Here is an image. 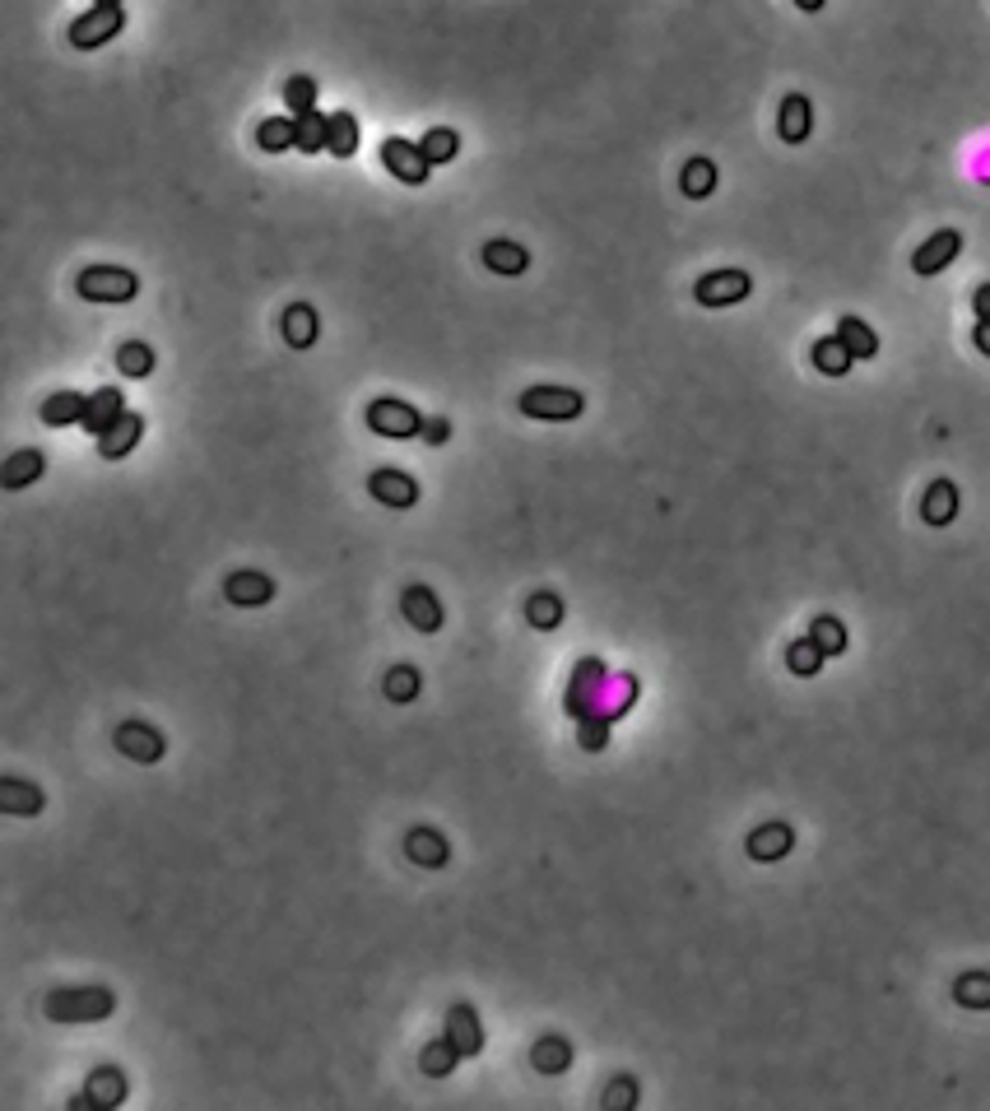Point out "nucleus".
Segmentation results:
<instances>
[{
  "label": "nucleus",
  "mask_w": 990,
  "mask_h": 1111,
  "mask_svg": "<svg viewBox=\"0 0 990 1111\" xmlns=\"http://www.w3.org/2000/svg\"><path fill=\"white\" fill-rule=\"evenodd\" d=\"M42 1014L52 1023H103L117 1014V995L107 986H71V991H52L42 1000Z\"/></svg>",
  "instance_id": "f257e3e1"
},
{
  "label": "nucleus",
  "mask_w": 990,
  "mask_h": 1111,
  "mask_svg": "<svg viewBox=\"0 0 990 1111\" xmlns=\"http://www.w3.org/2000/svg\"><path fill=\"white\" fill-rule=\"evenodd\" d=\"M517 410L540 423H572V419H582L586 396L572 386H531V391H521Z\"/></svg>",
  "instance_id": "f03ea898"
},
{
  "label": "nucleus",
  "mask_w": 990,
  "mask_h": 1111,
  "mask_svg": "<svg viewBox=\"0 0 990 1111\" xmlns=\"http://www.w3.org/2000/svg\"><path fill=\"white\" fill-rule=\"evenodd\" d=\"M75 289L85 303H130L140 293V280H136V270H126V266H89V270H79Z\"/></svg>",
  "instance_id": "7ed1b4c3"
},
{
  "label": "nucleus",
  "mask_w": 990,
  "mask_h": 1111,
  "mask_svg": "<svg viewBox=\"0 0 990 1111\" xmlns=\"http://www.w3.org/2000/svg\"><path fill=\"white\" fill-rule=\"evenodd\" d=\"M423 419L409 400H395V396H377L368 405V429L382 433V437H395V443H405V437H419L423 433Z\"/></svg>",
  "instance_id": "20e7f679"
},
{
  "label": "nucleus",
  "mask_w": 990,
  "mask_h": 1111,
  "mask_svg": "<svg viewBox=\"0 0 990 1111\" xmlns=\"http://www.w3.org/2000/svg\"><path fill=\"white\" fill-rule=\"evenodd\" d=\"M126 28V14H122V5H93V10H85L79 20L71 24V47H79V52H98V47H107L117 33Z\"/></svg>",
  "instance_id": "39448f33"
},
{
  "label": "nucleus",
  "mask_w": 990,
  "mask_h": 1111,
  "mask_svg": "<svg viewBox=\"0 0 990 1111\" xmlns=\"http://www.w3.org/2000/svg\"><path fill=\"white\" fill-rule=\"evenodd\" d=\"M749 293H753V280L745 270H712L693 284V298L702 307H735V303H745Z\"/></svg>",
  "instance_id": "423d86ee"
},
{
  "label": "nucleus",
  "mask_w": 990,
  "mask_h": 1111,
  "mask_svg": "<svg viewBox=\"0 0 990 1111\" xmlns=\"http://www.w3.org/2000/svg\"><path fill=\"white\" fill-rule=\"evenodd\" d=\"M382 163H386V173L395 177V182H405V187H423L428 182V154H423V144H409V140H401V136H391V140H382Z\"/></svg>",
  "instance_id": "0eeeda50"
},
{
  "label": "nucleus",
  "mask_w": 990,
  "mask_h": 1111,
  "mask_svg": "<svg viewBox=\"0 0 990 1111\" xmlns=\"http://www.w3.org/2000/svg\"><path fill=\"white\" fill-rule=\"evenodd\" d=\"M126 1102V1074L117 1065H98L85 1080V1098H75L71 1111H112Z\"/></svg>",
  "instance_id": "6e6552de"
},
{
  "label": "nucleus",
  "mask_w": 990,
  "mask_h": 1111,
  "mask_svg": "<svg viewBox=\"0 0 990 1111\" xmlns=\"http://www.w3.org/2000/svg\"><path fill=\"white\" fill-rule=\"evenodd\" d=\"M368 494L382 502V508L405 512V508H415V502H419V480L405 475V470H395V465H382V470H372V475H368Z\"/></svg>",
  "instance_id": "1a4fd4ad"
},
{
  "label": "nucleus",
  "mask_w": 990,
  "mask_h": 1111,
  "mask_svg": "<svg viewBox=\"0 0 990 1111\" xmlns=\"http://www.w3.org/2000/svg\"><path fill=\"white\" fill-rule=\"evenodd\" d=\"M959 252H963V233H959V228H939V233H930L916 247L912 270L916 274H939V270H949L953 260H959Z\"/></svg>",
  "instance_id": "9d476101"
},
{
  "label": "nucleus",
  "mask_w": 990,
  "mask_h": 1111,
  "mask_svg": "<svg viewBox=\"0 0 990 1111\" xmlns=\"http://www.w3.org/2000/svg\"><path fill=\"white\" fill-rule=\"evenodd\" d=\"M401 614L409 618V628H415V633H437L442 618H447V610H442V600H437L433 586H405Z\"/></svg>",
  "instance_id": "9b49d317"
},
{
  "label": "nucleus",
  "mask_w": 990,
  "mask_h": 1111,
  "mask_svg": "<svg viewBox=\"0 0 990 1111\" xmlns=\"http://www.w3.org/2000/svg\"><path fill=\"white\" fill-rule=\"evenodd\" d=\"M117 749L130 758V763H158L163 754H168V744H163V735L154 730V726H144V721H126V726H117Z\"/></svg>",
  "instance_id": "f8f14e48"
},
{
  "label": "nucleus",
  "mask_w": 990,
  "mask_h": 1111,
  "mask_svg": "<svg viewBox=\"0 0 990 1111\" xmlns=\"http://www.w3.org/2000/svg\"><path fill=\"white\" fill-rule=\"evenodd\" d=\"M224 596L233 600L238 610H261V604H270V600H275V582L266 577V572L242 567V572H233V577L224 582Z\"/></svg>",
  "instance_id": "ddd939ff"
},
{
  "label": "nucleus",
  "mask_w": 990,
  "mask_h": 1111,
  "mask_svg": "<svg viewBox=\"0 0 990 1111\" xmlns=\"http://www.w3.org/2000/svg\"><path fill=\"white\" fill-rule=\"evenodd\" d=\"M140 433H144V419L136 410H126L107 433H98V456H103V461H122V456L140 447Z\"/></svg>",
  "instance_id": "4468645a"
},
{
  "label": "nucleus",
  "mask_w": 990,
  "mask_h": 1111,
  "mask_svg": "<svg viewBox=\"0 0 990 1111\" xmlns=\"http://www.w3.org/2000/svg\"><path fill=\"white\" fill-rule=\"evenodd\" d=\"M777 130H782L786 144H804V140H810V130H814V107H810V98H804V93H786V98H782V112H777Z\"/></svg>",
  "instance_id": "2eb2a0df"
},
{
  "label": "nucleus",
  "mask_w": 990,
  "mask_h": 1111,
  "mask_svg": "<svg viewBox=\"0 0 990 1111\" xmlns=\"http://www.w3.org/2000/svg\"><path fill=\"white\" fill-rule=\"evenodd\" d=\"M447 1037L456 1042L460 1056H480L484 1051V1023L470 1005H452L447 1009Z\"/></svg>",
  "instance_id": "dca6fc26"
},
{
  "label": "nucleus",
  "mask_w": 990,
  "mask_h": 1111,
  "mask_svg": "<svg viewBox=\"0 0 990 1111\" xmlns=\"http://www.w3.org/2000/svg\"><path fill=\"white\" fill-rule=\"evenodd\" d=\"M122 414H126V396L117 386H103V391H93V396H89V410H85V423H79V429L98 437V433H107Z\"/></svg>",
  "instance_id": "f3484780"
},
{
  "label": "nucleus",
  "mask_w": 990,
  "mask_h": 1111,
  "mask_svg": "<svg viewBox=\"0 0 990 1111\" xmlns=\"http://www.w3.org/2000/svg\"><path fill=\"white\" fill-rule=\"evenodd\" d=\"M42 470H47V456H42V447H24V451H14V456H5V465H0V484L10 488H28V484H38L42 480Z\"/></svg>",
  "instance_id": "a211bd4d"
},
{
  "label": "nucleus",
  "mask_w": 990,
  "mask_h": 1111,
  "mask_svg": "<svg viewBox=\"0 0 990 1111\" xmlns=\"http://www.w3.org/2000/svg\"><path fill=\"white\" fill-rule=\"evenodd\" d=\"M405 852H409V860H415V865H423V870H442V865L452 860V846H447V838H442L437 828H415L405 838Z\"/></svg>",
  "instance_id": "6ab92c4d"
},
{
  "label": "nucleus",
  "mask_w": 990,
  "mask_h": 1111,
  "mask_svg": "<svg viewBox=\"0 0 990 1111\" xmlns=\"http://www.w3.org/2000/svg\"><path fill=\"white\" fill-rule=\"evenodd\" d=\"M484 266L493 270V274H525L531 270V252L521 247V242H511V238H493V242H484Z\"/></svg>",
  "instance_id": "aec40b11"
},
{
  "label": "nucleus",
  "mask_w": 990,
  "mask_h": 1111,
  "mask_svg": "<svg viewBox=\"0 0 990 1111\" xmlns=\"http://www.w3.org/2000/svg\"><path fill=\"white\" fill-rule=\"evenodd\" d=\"M790 846H796V832H790V823H763V828L749 832V856L763 860V865L790 856Z\"/></svg>",
  "instance_id": "412c9836"
},
{
  "label": "nucleus",
  "mask_w": 990,
  "mask_h": 1111,
  "mask_svg": "<svg viewBox=\"0 0 990 1111\" xmlns=\"http://www.w3.org/2000/svg\"><path fill=\"white\" fill-rule=\"evenodd\" d=\"M85 410H89V396H79V391H56V396L42 400V423L47 429H71V423H85Z\"/></svg>",
  "instance_id": "4be33fe9"
},
{
  "label": "nucleus",
  "mask_w": 990,
  "mask_h": 1111,
  "mask_svg": "<svg viewBox=\"0 0 990 1111\" xmlns=\"http://www.w3.org/2000/svg\"><path fill=\"white\" fill-rule=\"evenodd\" d=\"M921 516H926L930 526H949V521L959 516V488L949 480H935L926 488V498H921Z\"/></svg>",
  "instance_id": "5701e85b"
},
{
  "label": "nucleus",
  "mask_w": 990,
  "mask_h": 1111,
  "mask_svg": "<svg viewBox=\"0 0 990 1111\" xmlns=\"http://www.w3.org/2000/svg\"><path fill=\"white\" fill-rule=\"evenodd\" d=\"M0 809L14 814V819L42 814V791L28 787V781H20V777H5V781H0Z\"/></svg>",
  "instance_id": "b1692460"
},
{
  "label": "nucleus",
  "mask_w": 990,
  "mask_h": 1111,
  "mask_svg": "<svg viewBox=\"0 0 990 1111\" xmlns=\"http://www.w3.org/2000/svg\"><path fill=\"white\" fill-rule=\"evenodd\" d=\"M531 1065H535L540 1074H563V1070L572 1065V1042L558 1037V1033H544L535 1047H531Z\"/></svg>",
  "instance_id": "393cba45"
},
{
  "label": "nucleus",
  "mask_w": 990,
  "mask_h": 1111,
  "mask_svg": "<svg viewBox=\"0 0 990 1111\" xmlns=\"http://www.w3.org/2000/svg\"><path fill=\"white\" fill-rule=\"evenodd\" d=\"M256 144L266 154L299 150V122H293V117H266V122H261V130H256Z\"/></svg>",
  "instance_id": "a878e982"
},
{
  "label": "nucleus",
  "mask_w": 990,
  "mask_h": 1111,
  "mask_svg": "<svg viewBox=\"0 0 990 1111\" xmlns=\"http://www.w3.org/2000/svg\"><path fill=\"white\" fill-rule=\"evenodd\" d=\"M284 340L293 349H312V345H317V307H312V303H293L284 312Z\"/></svg>",
  "instance_id": "bb28decb"
},
{
  "label": "nucleus",
  "mask_w": 990,
  "mask_h": 1111,
  "mask_svg": "<svg viewBox=\"0 0 990 1111\" xmlns=\"http://www.w3.org/2000/svg\"><path fill=\"white\" fill-rule=\"evenodd\" d=\"M837 335H841V345L851 349L855 363H865V358L879 354V335H874L870 321H861V317H841V321H837Z\"/></svg>",
  "instance_id": "cd10ccee"
},
{
  "label": "nucleus",
  "mask_w": 990,
  "mask_h": 1111,
  "mask_svg": "<svg viewBox=\"0 0 990 1111\" xmlns=\"http://www.w3.org/2000/svg\"><path fill=\"white\" fill-rule=\"evenodd\" d=\"M851 363H855V358H851L847 345H841V335H823L814 345V368L823 372V378H847Z\"/></svg>",
  "instance_id": "c85d7f7f"
},
{
  "label": "nucleus",
  "mask_w": 990,
  "mask_h": 1111,
  "mask_svg": "<svg viewBox=\"0 0 990 1111\" xmlns=\"http://www.w3.org/2000/svg\"><path fill=\"white\" fill-rule=\"evenodd\" d=\"M680 187L688 201H707V195L716 191V163L712 158H688L684 173H680Z\"/></svg>",
  "instance_id": "c756f323"
},
{
  "label": "nucleus",
  "mask_w": 990,
  "mask_h": 1111,
  "mask_svg": "<svg viewBox=\"0 0 990 1111\" xmlns=\"http://www.w3.org/2000/svg\"><path fill=\"white\" fill-rule=\"evenodd\" d=\"M326 150L335 154V158H354V154H358V122H354V112H330Z\"/></svg>",
  "instance_id": "7c9ffc66"
},
{
  "label": "nucleus",
  "mask_w": 990,
  "mask_h": 1111,
  "mask_svg": "<svg viewBox=\"0 0 990 1111\" xmlns=\"http://www.w3.org/2000/svg\"><path fill=\"white\" fill-rule=\"evenodd\" d=\"M117 372H122V378H130V382L150 378V372H154V349L144 345V340H126V345L117 349Z\"/></svg>",
  "instance_id": "2f4dec72"
},
{
  "label": "nucleus",
  "mask_w": 990,
  "mask_h": 1111,
  "mask_svg": "<svg viewBox=\"0 0 990 1111\" xmlns=\"http://www.w3.org/2000/svg\"><path fill=\"white\" fill-rule=\"evenodd\" d=\"M456 1060H460V1051H456V1042L442 1033L437 1042H428L423 1047V1056H419V1065H423V1074H433V1080H447V1074L456 1070Z\"/></svg>",
  "instance_id": "473e14b6"
},
{
  "label": "nucleus",
  "mask_w": 990,
  "mask_h": 1111,
  "mask_svg": "<svg viewBox=\"0 0 990 1111\" xmlns=\"http://www.w3.org/2000/svg\"><path fill=\"white\" fill-rule=\"evenodd\" d=\"M299 122V154H321L326 150V136H330V117L326 112H303V117H293Z\"/></svg>",
  "instance_id": "72a5a7b5"
},
{
  "label": "nucleus",
  "mask_w": 990,
  "mask_h": 1111,
  "mask_svg": "<svg viewBox=\"0 0 990 1111\" xmlns=\"http://www.w3.org/2000/svg\"><path fill=\"white\" fill-rule=\"evenodd\" d=\"M823 661H828V656L814 647V637H800V642L786 647V665H790V675H800V679H814L823 669Z\"/></svg>",
  "instance_id": "f704fd0d"
},
{
  "label": "nucleus",
  "mask_w": 990,
  "mask_h": 1111,
  "mask_svg": "<svg viewBox=\"0 0 990 1111\" xmlns=\"http://www.w3.org/2000/svg\"><path fill=\"white\" fill-rule=\"evenodd\" d=\"M810 637L823 656H841V651H847V628H841V618H833V614H818L810 624Z\"/></svg>",
  "instance_id": "c9c22d12"
},
{
  "label": "nucleus",
  "mask_w": 990,
  "mask_h": 1111,
  "mask_svg": "<svg viewBox=\"0 0 990 1111\" xmlns=\"http://www.w3.org/2000/svg\"><path fill=\"white\" fill-rule=\"evenodd\" d=\"M386 698L391 702H415L419 698V689H423V675L415 665H395V669H386Z\"/></svg>",
  "instance_id": "e433bc0d"
},
{
  "label": "nucleus",
  "mask_w": 990,
  "mask_h": 1111,
  "mask_svg": "<svg viewBox=\"0 0 990 1111\" xmlns=\"http://www.w3.org/2000/svg\"><path fill=\"white\" fill-rule=\"evenodd\" d=\"M419 144H423V154H428V163H433V168H437V163H452V158L460 154V136H456L452 126H433Z\"/></svg>",
  "instance_id": "4c0bfd02"
},
{
  "label": "nucleus",
  "mask_w": 990,
  "mask_h": 1111,
  "mask_svg": "<svg viewBox=\"0 0 990 1111\" xmlns=\"http://www.w3.org/2000/svg\"><path fill=\"white\" fill-rule=\"evenodd\" d=\"M525 618H531L535 628H558L563 624V600H558L554 591H535L531 600H525Z\"/></svg>",
  "instance_id": "58836bf2"
},
{
  "label": "nucleus",
  "mask_w": 990,
  "mask_h": 1111,
  "mask_svg": "<svg viewBox=\"0 0 990 1111\" xmlns=\"http://www.w3.org/2000/svg\"><path fill=\"white\" fill-rule=\"evenodd\" d=\"M953 995H959V1005L967 1009H990V972H967L953 982Z\"/></svg>",
  "instance_id": "ea45409f"
},
{
  "label": "nucleus",
  "mask_w": 990,
  "mask_h": 1111,
  "mask_svg": "<svg viewBox=\"0 0 990 1111\" xmlns=\"http://www.w3.org/2000/svg\"><path fill=\"white\" fill-rule=\"evenodd\" d=\"M284 103H289L293 117H303V112H312V107H317V79H312V75H293V79H284Z\"/></svg>",
  "instance_id": "a19ab883"
},
{
  "label": "nucleus",
  "mask_w": 990,
  "mask_h": 1111,
  "mask_svg": "<svg viewBox=\"0 0 990 1111\" xmlns=\"http://www.w3.org/2000/svg\"><path fill=\"white\" fill-rule=\"evenodd\" d=\"M605 744H609V721H605V716H596V721H591V716H582V749L600 754Z\"/></svg>",
  "instance_id": "79ce46f5"
},
{
  "label": "nucleus",
  "mask_w": 990,
  "mask_h": 1111,
  "mask_svg": "<svg viewBox=\"0 0 990 1111\" xmlns=\"http://www.w3.org/2000/svg\"><path fill=\"white\" fill-rule=\"evenodd\" d=\"M633 1102H637V1084L629 1080V1074H619L614 1088L605 1093V1107H633Z\"/></svg>",
  "instance_id": "37998d69"
},
{
  "label": "nucleus",
  "mask_w": 990,
  "mask_h": 1111,
  "mask_svg": "<svg viewBox=\"0 0 990 1111\" xmlns=\"http://www.w3.org/2000/svg\"><path fill=\"white\" fill-rule=\"evenodd\" d=\"M423 443L428 447H447V437H452V423L447 419H423Z\"/></svg>",
  "instance_id": "c03bdc74"
},
{
  "label": "nucleus",
  "mask_w": 990,
  "mask_h": 1111,
  "mask_svg": "<svg viewBox=\"0 0 990 1111\" xmlns=\"http://www.w3.org/2000/svg\"><path fill=\"white\" fill-rule=\"evenodd\" d=\"M972 307H977V321H990V284H981L972 293Z\"/></svg>",
  "instance_id": "a18cd8bd"
},
{
  "label": "nucleus",
  "mask_w": 990,
  "mask_h": 1111,
  "mask_svg": "<svg viewBox=\"0 0 990 1111\" xmlns=\"http://www.w3.org/2000/svg\"><path fill=\"white\" fill-rule=\"evenodd\" d=\"M972 340H977V349L990 358V321H977V331H972Z\"/></svg>",
  "instance_id": "49530a36"
},
{
  "label": "nucleus",
  "mask_w": 990,
  "mask_h": 1111,
  "mask_svg": "<svg viewBox=\"0 0 990 1111\" xmlns=\"http://www.w3.org/2000/svg\"><path fill=\"white\" fill-rule=\"evenodd\" d=\"M796 5H800V10H804V14H818V10H823V5H828V0H796Z\"/></svg>",
  "instance_id": "de8ad7c7"
},
{
  "label": "nucleus",
  "mask_w": 990,
  "mask_h": 1111,
  "mask_svg": "<svg viewBox=\"0 0 990 1111\" xmlns=\"http://www.w3.org/2000/svg\"><path fill=\"white\" fill-rule=\"evenodd\" d=\"M93 5H122V0H93Z\"/></svg>",
  "instance_id": "09e8293b"
}]
</instances>
